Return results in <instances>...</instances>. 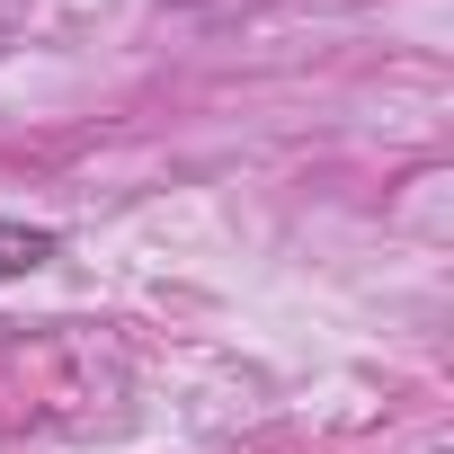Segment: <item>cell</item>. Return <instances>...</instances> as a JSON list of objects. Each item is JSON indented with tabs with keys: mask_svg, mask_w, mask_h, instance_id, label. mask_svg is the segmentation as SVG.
<instances>
[{
	"mask_svg": "<svg viewBox=\"0 0 454 454\" xmlns=\"http://www.w3.org/2000/svg\"><path fill=\"white\" fill-rule=\"evenodd\" d=\"M45 259H63V241L45 232V223H10V214H0V286H19V277H36Z\"/></svg>",
	"mask_w": 454,
	"mask_h": 454,
	"instance_id": "obj_1",
	"label": "cell"
},
{
	"mask_svg": "<svg viewBox=\"0 0 454 454\" xmlns=\"http://www.w3.org/2000/svg\"><path fill=\"white\" fill-rule=\"evenodd\" d=\"M187 10H196V0H187Z\"/></svg>",
	"mask_w": 454,
	"mask_h": 454,
	"instance_id": "obj_2",
	"label": "cell"
}]
</instances>
